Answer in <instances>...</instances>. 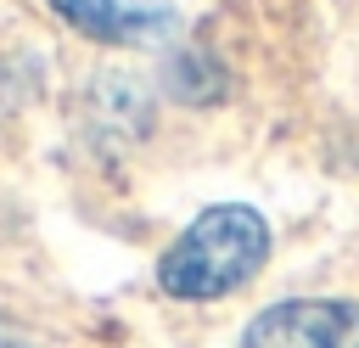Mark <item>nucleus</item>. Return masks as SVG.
<instances>
[{"instance_id": "nucleus-1", "label": "nucleus", "mask_w": 359, "mask_h": 348, "mask_svg": "<svg viewBox=\"0 0 359 348\" xmlns=\"http://www.w3.org/2000/svg\"><path fill=\"white\" fill-rule=\"evenodd\" d=\"M264 258H269V225L241 202H219V208H202L157 258V286L168 297L208 303L252 281Z\"/></svg>"}, {"instance_id": "nucleus-2", "label": "nucleus", "mask_w": 359, "mask_h": 348, "mask_svg": "<svg viewBox=\"0 0 359 348\" xmlns=\"http://www.w3.org/2000/svg\"><path fill=\"white\" fill-rule=\"evenodd\" d=\"M241 348H359V303L348 297H292L264 309Z\"/></svg>"}, {"instance_id": "nucleus-4", "label": "nucleus", "mask_w": 359, "mask_h": 348, "mask_svg": "<svg viewBox=\"0 0 359 348\" xmlns=\"http://www.w3.org/2000/svg\"><path fill=\"white\" fill-rule=\"evenodd\" d=\"M0 348H28V342H22V337H11V331L0 326Z\"/></svg>"}, {"instance_id": "nucleus-3", "label": "nucleus", "mask_w": 359, "mask_h": 348, "mask_svg": "<svg viewBox=\"0 0 359 348\" xmlns=\"http://www.w3.org/2000/svg\"><path fill=\"white\" fill-rule=\"evenodd\" d=\"M73 28L107 45H140L157 39L174 22V0H50Z\"/></svg>"}]
</instances>
